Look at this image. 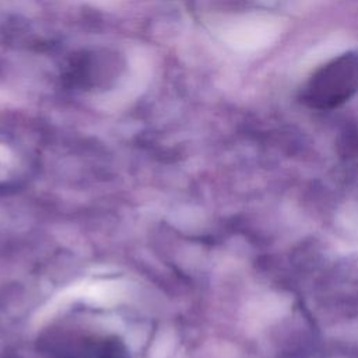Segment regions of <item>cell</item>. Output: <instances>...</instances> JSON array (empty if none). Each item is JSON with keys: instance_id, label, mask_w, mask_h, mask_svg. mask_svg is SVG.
<instances>
[{"instance_id": "cell-1", "label": "cell", "mask_w": 358, "mask_h": 358, "mask_svg": "<svg viewBox=\"0 0 358 358\" xmlns=\"http://www.w3.org/2000/svg\"><path fill=\"white\" fill-rule=\"evenodd\" d=\"M55 358H129L126 345L116 336L91 333L62 334L50 341Z\"/></svg>"}]
</instances>
